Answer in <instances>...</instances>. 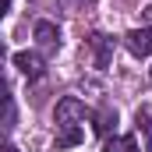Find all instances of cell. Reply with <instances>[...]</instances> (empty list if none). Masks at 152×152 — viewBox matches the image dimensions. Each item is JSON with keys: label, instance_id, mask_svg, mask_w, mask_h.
<instances>
[{"label": "cell", "instance_id": "obj_1", "mask_svg": "<svg viewBox=\"0 0 152 152\" xmlns=\"http://www.w3.org/2000/svg\"><path fill=\"white\" fill-rule=\"evenodd\" d=\"M85 117H88V110H85V103L75 99V96H64L57 103V127H71L78 120H85Z\"/></svg>", "mask_w": 152, "mask_h": 152}, {"label": "cell", "instance_id": "obj_2", "mask_svg": "<svg viewBox=\"0 0 152 152\" xmlns=\"http://www.w3.org/2000/svg\"><path fill=\"white\" fill-rule=\"evenodd\" d=\"M85 46H88V60H92L96 67H106V64H110V57H113V39L110 36L96 32V36L85 39Z\"/></svg>", "mask_w": 152, "mask_h": 152}, {"label": "cell", "instance_id": "obj_3", "mask_svg": "<svg viewBox=\"0 0 152 152\" xmlns=\"http://www.w3.org/2000/svg\"><path fill=\"white\" fill-rule=\"evenodd\" d=\"M36 42H39V50L42 53H57L60 50V28L53 25V21H36Z\"/></svg>", "mask_w": 152, "mask_h": 152}, {"label": "cell", "instance_id": "obj_4", "mask_svg": "<svg viewBox=\"0 0 152 152\" xmlns=\"http://www.w3.org/2000/svg\"><path fill=\"white\" fill-rule=\"evenodd\" d=\"M124 46L134 53V57H149L152 53V28H131L124 36Z\"/></svg>", "mask_w": 152, "mask_h": 152}, {"label": "cell", "instance_id": "obj_5", "mask_svg": "<svg viewBox=\"0 0 152 152\" xmlns=\"http://www.w3.org/2000/svg\"><path fill=\"white\" fill-rule=\"evenodd\" d=\"M14 67L28 78H42V57L39 53H14Z\"/></svg>", "mask_w": 152, "mask_h": 152}, {"label": "cell", "instance_id": "obj_6", "mask_svg": "<svg viewBox=\"0 0 152 152\" xmlns=\"http://www.w3.org/2000/svg\"><path fill=\"white\" fill-rule=\"evenodd\" d=\"M81 138H85V131H81L78 124H71V127H60V134H57V149H75Z\"/></svg>", "mask_w": 152, "mask_h": 152}, {"label": "cell", "instance_id": "obj_7", "mask_svg": "<svg viewBox=\"0 0 152 152\" xmlns=\"http://www.w3.org/2000/svg\"><path fill=\"white\" fill-rule=\"evenodd\" d=\"M134 120H138V131L145 134V149L152 152V106H138Z\"/></svg>", "mask_w": 152, "mask_h": 152}, {"label": "cell", "instance_id": "obj_8", "mask_svg": "<svg viewBox=\"0 0 152 152\" xmlns=\"http://www.w3.org/2000/svg\"><path fill=\"white\" fill-rule=\"evenodd\" d=\"M117 124V110L110 106H103L99 113H96V134H110V127Z\"/></svg>", "mask_w": 152, "mask_h": 152}, {"label": "cell", "instance_id": "obj_9", "mask_svg": "<svg viewBox=\"0 0 152 152\" xmlns=\"http://www.w3.org/2000/svg\"><path fill=\"white\" fill-rule=\"evenodd\" d=\"M103 152H138V142H134L131 134H124V138H110V142L103 145Z\"/></svg>", "mask_w": 152, "mask_h": 152}, {"label": "cell", "instance_id": "obj_10", "mask_svg": "<svg viewBox=\"0 0 152 152\" xmlns=\"http://www.w3.org/2000/svg\"><path fill=\"white\" fill-rule=\"evenodd\" d=\"M4 127H14V99H7V113H4Z\"/></svg>", "mask_w": 152, "mask_h": 152}, {"label": "cell", "instance_id": "obj_11", "mask_svg": "<svg viewBox=\"0 0 152 152\" xmlns=\"http://www.w3.org/2000/svg\"><path fill=\"white\" fill-rule=\"evenodd\" d=\"M60 4H64V7H67V11H78V7H81V4H85V0H60Z\"/></svg>", "mask_w": 152, "mask_h": 152}, {"label": "cell", "instance_id": "obj_12", "mask_svg": "<svg viewBox=\"0 0 152 152\" xmlns=\"http://www.w3.org/2000/svg\"><path fill=\"white\" fill-rule=\"evenodd\" d=\"M4 152H18V149H14V145H7V149H4Z\"/></svg>", "mask_w": 152, "mask_h": 152}, {"label": "cell", "instance_id": "obj_13", "mask_svg": "<svg viewBox=\"0 0 152 152\" xmlns=\"http://www.w3.org/2000/svg\"><path fill=\"white\" fill-rule=\"evenodd\" d=\"M149 75H152V67H149Z\"/></svg>", "mask_w": 152, "mask_h": 152}]
</instances>
